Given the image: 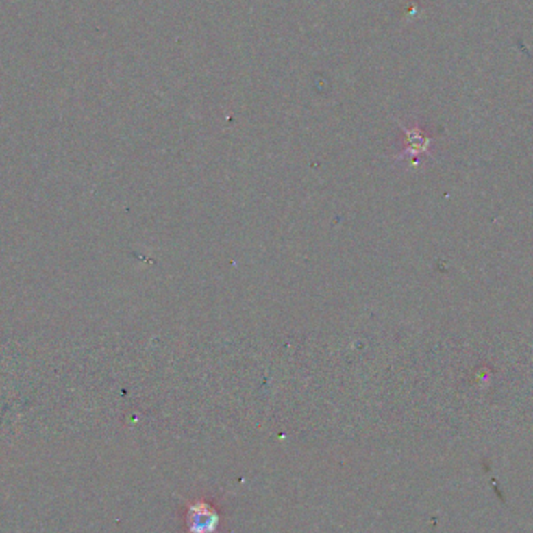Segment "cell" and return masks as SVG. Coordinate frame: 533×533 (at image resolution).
Returning a JSON list of instances; mask_svg holds the SVG:
<instances>
[{
    "mask_svg": "<svg viewBox=\"0 0 533 533\" xmlns=\"http://www.w3.org/2000/svg\"><path fill=\"white\" fill-rule=\"evenodd\" d=\"M190 513H194V516L190 515V530H194L195 533H209L215 527L217 516L209 512L206 506L194 508Z\"/></svg>",
    "mask_w": 533,
    "mask_h": 533,
    "instance_id": "cell-1",
    "label": "cell"
}]
</instances>
